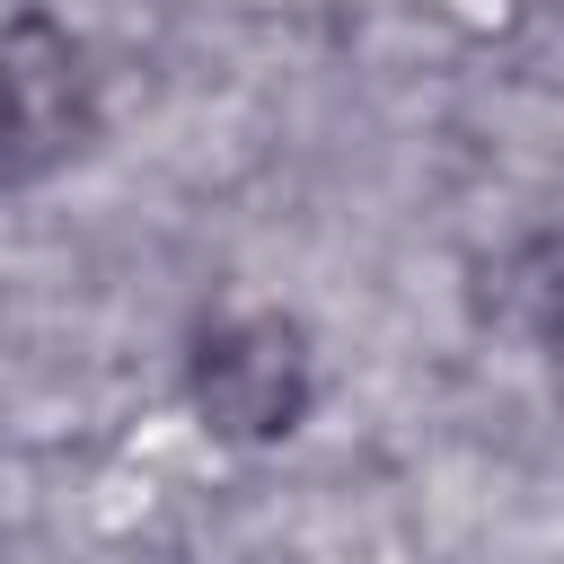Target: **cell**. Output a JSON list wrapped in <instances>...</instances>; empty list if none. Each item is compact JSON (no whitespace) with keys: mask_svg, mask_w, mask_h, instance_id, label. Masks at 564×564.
<instances>
[{"mask_svg":"<svg viewBox=\"0 0 564 564\" xmlns=\"http://www.w3.org/2000/svg\"><path fill=\"white\" fill-rule=\"evenodd\" d=\"M185 405L220 449H282L317 414V344L291 308H229L185 344Z\"/></svg>","mask_w":564,"mask_h":564,"instance_id":"cell-1","label":"cell"},{"mask_svg":"<svg viewBox=\"0 0 564 564\" xmlns=\"http://www.w3.org/2000/svg\"><path fill=\"white\" fill-rule=\"evenodd\" d=\"M97 141V70L88 44L53 9H9L0 18V194H26L62 176Z\"/></svg>","mask_w":564,"mask_h":564,"instance_id":"cell-2","label":"cell"},{"mask_svg":"<svg viewBox=\"0 0 564 564\" xmlns=\"http://www.w3.org/2000/svg\"><path fill=\"white\" fill-rule=\"evenodd\" d=\"M467 308L485 335L529 344V352H564V220H538L520 238H502L494 256H476Z\"/></svg>","mask_w":564,"mask_h":564,"instance_id":"cell-3","label":"cell"}]
</instances>
